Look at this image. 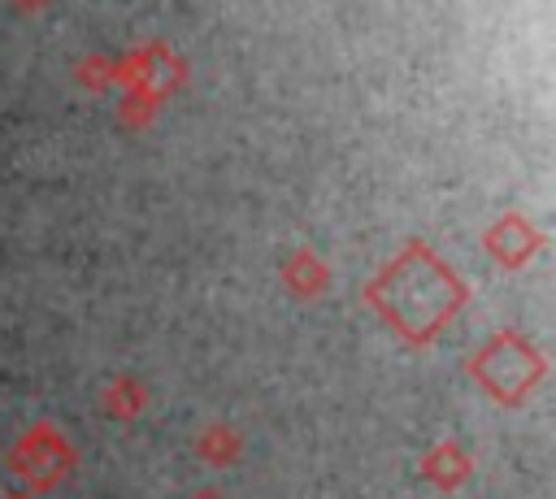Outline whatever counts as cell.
I'll list each match as a JSON object with an SVG mask.
<instances>
[{"mask_svg":"<svg viewBox=\"0 0 556 499\" xmlns=\"http://www.w3.org/2000/svg\"><path fill=\"white\" fill-rule=\"evenodd\" d=\"M369 295H374V308L404 338H434V330L460 308L465 286L426 247H408L387 265V273L374 282Z\"/></svg>","mask_w":556,"mask_h":499,"instance_id":"1","label":"cell"},{"mask_svg":"<svg viewBox=\"0 0 556 499\" xmlns=\"http://www.w3.org/2000/svg\"><path fill=\"white\" fill-rule=\"evenodd\" d=\"M473 373H478V382H482L500 404H517V399L539 382L543 360L530 351V343H521L517 334H508V330H504L491 347H482V351H478Z\"/></svg>","mask_w":556,"mask_h":499,"instance_id":"2","label":"cell"},{"mask_svg":"<svg viewBox=\"0 0 556 499\" xmlns=\"http://www.w3.org/2000/svg\"><path fill=\"white\" fill-rule=\"evenodd\" d=\"M70 464H74V451H70V447L61 443V434L48 430V425L30 430V434L17 443V451H13L17 477H22V482H35V486H52Z\"/></svg>","mask_w":556,"mask_h":499,"instance_id":"3","label":"cell"},{"mask_svg":"<svg viewBox=\"0 0 556 499\" xmlns=\"http://www.w3.org/2000/svg\"><path fill=\"white\" fill-rule=\"evenodd\" d=\"M17 4H43V0H17Z\"/></svg>","mask_w":556,"mask_h":499,"instance_id":"4","label":"cell"},{"mask_svg":"<svg viewBox=\"0 0 556 499\" xmlns=\"http://www.w3.org/2000/svg\"><path fill=\"white\" fill-rule=\"evenodd\" d=\"M9 499H22V495H9Z\"/></svg>","mask_w":556,"mask_h":499,"instance_id":"5","label":"cell"}]
</instances>
